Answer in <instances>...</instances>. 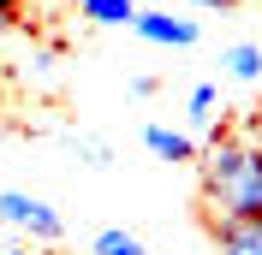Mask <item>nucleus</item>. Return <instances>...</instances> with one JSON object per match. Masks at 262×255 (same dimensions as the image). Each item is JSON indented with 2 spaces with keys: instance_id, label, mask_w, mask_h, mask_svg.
Listing matches in <instances>:
<instances>
[{
  "instance_id": "ddd939ff",
  "label": "nucleus",
  "mask_w": 262,
  "mask_h": 255,
  "mask_svg": "<svg viewBox=\"0 0 262 255\" xmlns=\"http://www.w3.org/2000/svg\"><path fill=\"white\" fill-rule=\"evenodd\" d=\"M6 30H12V18H6V12H0V36H6Z\"/></svg>"
},
{
  "instance_id": "f8f14e48",
  "label": "nucleus",
  "mask_w": 262,
  "mask_h": 255,
  "mask_svg": "<svg viewBox=\"0 0 262 255\" xmlns=\"http://www.w3.org/2000/svg\"><path fill=\"white\" fill-rule=\"evenodd\" d=\"M0 255H30V243H6V249H0Z\"/></svg>"
},
{
  "instance_id": "39448f33",
  "label": "nucleus",
  "mask_w": 262,
  "mask_h": 255,
  "mask_svg": "<svg viewBox=\"0 0 262 255\" xmlns=\"http://www.w3.org/2000/svg\"><path fill=\"white\" fill-rule=\"evenodd\" d=\"M214 243H221V255H262V220H227V225H214Z\"/></svg>"
},
{
  "instance_id": "f257e3e1",
  "label": "nucleus",
  "mask_w": 262,
  "mask_h": 255,
  "mask_svg": "<svg viewBox=\"0 0 262 255\" xmlns=\"http://www.w3.org/2000/svg\"><path fill=\"white\" fill-rule=\"evenodd\" d=\"M203 166V202H209V220H262V143L250 137H214L209 155H196Z\"/></svg>"
},
{
  "instance_id": "1a4fd4ad",
  "label": "nucleus",
  "mask_w": 262,
  "mask_h": 255,
  "mask_svg": "<svg viewBox=\"0 0 262 255\" xmlns=\"http://www.w3.org/2000/svg\"><path fill=\"white\" fill-rule=\"evenodd\" d=\"M90 255H149V249H143V238H137V232H125V225H107V232L96 238V249H90Z\"/></svg>"
},
{
  "instance_id": "4468645a",
  "label": "nucleus",
  "mask_w": 262,
  "mask_h": 255,
  "mask_svg": "<svg viewBox=\"0 0 262 255\" xmlns=\"http://www.w3.org/2000/svg\"><path fill=\"white\" fill-rule=\"evenodd\" d=\"M137 6H167V0H137Z\"/></svg>"
},
{
  "instance_id": "7ed1b4c3",
  "label": "nucleus",
  "mask_w": 262,
  "mask_h": 255,
  "mask_svg": "<svg viewBox=\"0 0 262 255\" xmlns=\"http://www.w3.org/2000/svg\"><path fill=\"white\" fill-rule=\"evenodd\" d=\"M131 30L143 36V42H155V48H191L196 36H203V24H196V18H179V12H167V6H137Z\"/></svg>"
},
{
  "instance_id": "9b49d317",
  "label": "nucleus",
  "mask_w": 262,
  "mask_h": 255,
  "mask_svg": "<svg viewBox=\"0 0 262 255\" xmlns=\"http://www.w3.org/2000/svg\"><path fill=\"white\" fill-rule=\"evenodd\" d=\"M185 6H203V12H227V6H238V0H185Z\"/></svg>"
},
{
  "instance_id": "423d86ee",
  "label": "nucleus",
  "mask_w": 262,
  "mask_h": 255,
  "mask_svg": "<svg viewBox=\"0 0 262 255\" xmlns=\"http://www.w3.org/2000/svg\"><path fill=\"white\" fill-rule=\"evenodd\" d=\"M78 18H83V24H96V30H119V24L131 30L137 0H78Z\"/></svg>"
},
{
  "instance_id": "20e7f679",
  "label": "nucleus",
  "mask_w": 262,
  "mask_h": 255,
  "mask_svg": "<svg viewBox=\"0 0 262 255\" xmlns=\"http://www.w3.org/2000/svg\"><path fill=\"white\" fill-rule=\"evenodd\" d=\"M143 143L155 160H173V166H185V160H196V137L191 131H173V125H149Z\"/></svg>"
},
{
  "instance_id": "f03ea898",
  "label": "nucleus",
  "mask_w": 262,
  "mask_h": 255,
  "mask_svg": "<svg viewBox=\"0 0 262 255\" xmlns=\"http://www.w3.org/2000/svg\"><path fill=\"white\" fill-rule=\"evenodd\" d=\"M0 225H12V232H24L36 243H60L66 238V220L30 190H0Z\"/></svg>"
},
{
  "instance_id": "6e6552de",
  "label": "nucleus",
  "mask_w": 262,
  "mask_h": 255,
  "mask_svg": "<svg viewBox=\"0 0 262 255\" xmlns=\"http://www.w3.org/2000/svg\"><path fill=\"white\" fill-rule=\"evenodd\" d=\"M221 71H227L232 83H256L262 78V48H256V42H232V48H221Z\"/></svg>"
},
{
  "instance_id": "9d476101",
  "label": "nucleus",
  "mask_w": 262,
  "mask_h": 255,
  "mask_svg": "<svg viewBox=\"0 0 262 255\" xmlns=\"http://www.w3.org/2000/svg\"><path fill=\"white\" fill-rule=\"evenodd\" d=\"M78 155L90 160V166H107V160H114V155H107V148H101V143H78Z\"/></svg>"
},
{
  "instance_id": "0eeeda50",
  "label": "nucleus",
  "mask_w": 262,
  "mask_h": 255,
  "mask_svg": "<svg viewBox=\"0 0 262 255\" xmlns=\"http://www.w3.org/2000/svg\"><path fill=\"white\" fill-rule=\"evenodd\" d=\"M185 107H191V131H203V137L214 143V137H221V113H214L221 107V89H214V83H196Z\"/></svg>"
}]
</instances>
